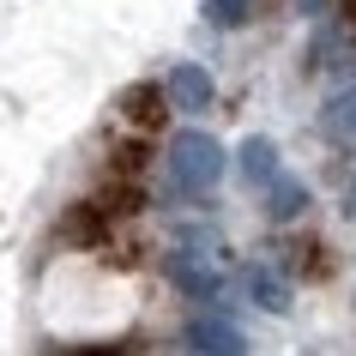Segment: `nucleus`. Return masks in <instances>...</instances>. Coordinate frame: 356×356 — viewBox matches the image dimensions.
Masks as SVG:
<instances>
[{
    "label": "nucleus",
    "instance_id": "9b49d317",
    "mask_svg": "<svg viewBox=\"0 0 356 356\" xmlns=\"http://www.w3.org/2000/svg\"><path fill=\"white\" fill-rule=\"evenodd\" d=\"M248 13H254L248 0H206V19L218 24V31H236V24H242Z\"/></svg>",
    "mask_w": 356,
    "mask_h": 356
},
{
    "label": "nucleus",
    "instance_id": "7ed1b4c3",
    "mask_svg": "<svg viewBox=\"0 0 356 356\" xmlns=\"http://www.w3.org/2000/svg\"><path fill=\"white\" fill-rule=\"evenodd\" d=\"M163 272H169V284H175L188 302H200V308H218V296H224V278H218V266L200 260V254H188V248L163 254Z\"/></svg>",
    "mask_w": 356,
    "mask_h": 356
},
{
    "label": "nucleus",
    "instance_id": "6e6552de",
    "mask_svg": "<svg viewBox=\"0 0 356 356\" xmlns=\"http://www.w3.org/2000/svg\"><path fill=\"white\" fill-rule=\"evenodd\" d=\"M320 139H332V145H356V85H338L314 115Z\"/></svg>",
    "mask_w": 356,
    "mask_h": 356
},
{
    "label": "nucleus",
    "instance_id": "4468645a",
    "mask_svg": "<svg viewBox=\"0 0 356 356\" xmlns=\"http://www.w3.org/2000/svg\"><path fill=\"white\" fill-rule=\"evenodd\" d=\"M350 302H356V290H350Z\"/></svg>",
    "mask_w": 356,
    "mask_h": 356
},
{
    "label": "nucleus",
    "instance_id": "0eeeda50",
    "mask_svg": "<svg viewBox=\"0 0 356 356\" xmlns=\"http://www.w3.org/2000/svg\"><path fill=\"white\" fill-rule=\"evenodd\" d=\"M163 109H169V91H157V79H139V85L121 91V115L133 121L139 139H151V133L163 127Z\"/></svg>",
    "mask_w": 356,
    "mask_h": 356
},
{
    "label": "nucleus",
    "instance_id": "f03ea898",
    "mask_svg": "<svg viewBox=\"0 0 356 356\" xmlns=\"http://www.w3.org/2000/svg\"><path fill=\"white\" fill-rule=\"evenodd\" d=\"M181 344H188V356H248V332L218 308H193L181 326Z\"/></svg>",
    "mask_w": 356,
    "mask_h": 356
},
{
    "label": "nucleus",
    "instance_id": "1a4fd4ad",
    "mask_svg": "<svg viewBox=\"0 0 356 356\" xmlns=\"http://www.w3.org/2000/svg\"><path fill=\"white\" fill-rule=\"evenodd\" d=\"M260 200H266V218H272V224H296L302 211L314 206V193H308V181H302V175H278Z\"/></svg>",
    "mask_w": 356,
    "mask_h": 356
},
{
    "label": "nucleus",
    "instance_id": "20e7f679",
    "mask_svg": "<svg viewBox=\"0 0 356 356\" xmlns=\"http://www.w3.org/2000/svg\"><path fill=\"white\" fill-rule=\"evenodd\" d=\"M163 91H169V109L206 115L211 97H218V85H211V73L200 67V60H175V67H169V79H163Z\"/></svg>",
    "mask_w": 356,
    "mask_h": 356
},
{
    "label": "nucleus",
    "instance_id": "423d86ee",
    "mask_svg": "<svg viewBox=\"0 0 356 356\" xmlns=\"http://www.w3.org/2000/svg\"><path fill=\"white\" fill-rule=\"evenodd\" d=\"M248 296H254V308H266V314H290V302H296V284L284 278L272 260H248Z\"/></svg>",
    "mask_w": 356,
    "mask_h": 356
},
{
    "label": "nucleus",
    "instance_id": "ddd939ff",
    "mask_svg": "<svg viewBox=\"0 0 356 356\" xmlns=\"http://www.w3.org/2000/svg\"><path fill=\"white\" fill-rule=\"evenodd\" d=\"M344 218H356V175L344 181Z\"/></svg>",
    "mask_w": 356,
    "mask_h": 356
},
{
    "label": "nucleus",
    "instance_id": "f257e3e1",
    "mask_svg": "<svg viewBox=\"0 0 356 356\" xmlns=\"http://www.w3.org/2000/svg\"><path fill=\"white\" fill-rule=\"evenodd\" d=\"M229 169H236V157H229V151L218 145L206 127L169 133V145H163V175H169V188L181 193V200H211V188L224 181Z\"/></svg>",
    "mask_w": 356,
    "mask_h": 356
},
{
    "label": "nucleus",
    "instance_id": "9d476101",
    "mask_svg": "<svg viewBox=\"0 0 356 356\" xmlns=\"http://www.w3.org/2000/svg\"><path fill=\"white\" fill-rule=\"evenodd\" d=\"M109 229H115V218L97 206V200H79V206L60 211V236H67L73 248H91L97 236H109Z\"/></svg>",
    "mask_w": 356,
    "mask_h": 356
},
{
    "label": "nucleus",
    "instance_id": "39448f33",
    "mask_svg": "<svg viewBox=\"0 0 356 356\" xmlns=\"http://www.w3.org/2000/svg\"><path fill=\"white\" fill-rule=\"evenodd\" d=\"M236 175H242L254 193H266L272 181H278V139H266V133H248L242 145H236Z\"/></svg>",
    "mask_w": 356,
    "mask_h": 356
},
{
    "label": "nucleus",
    "instance_id": "f8f14e48",
    "mask_svg": "<svg viewBox=\"0 0 356 356\" xmlns=\"http://www.w3.org/2000/svg\"><path fill=\"white\" fill-rule=\"evenodd\" d=\"M60 356H127L121 344H85V350H60Z\"/></svg>",
    "mask_w": 356,
    "mask_h": 356
}]
</instances>
